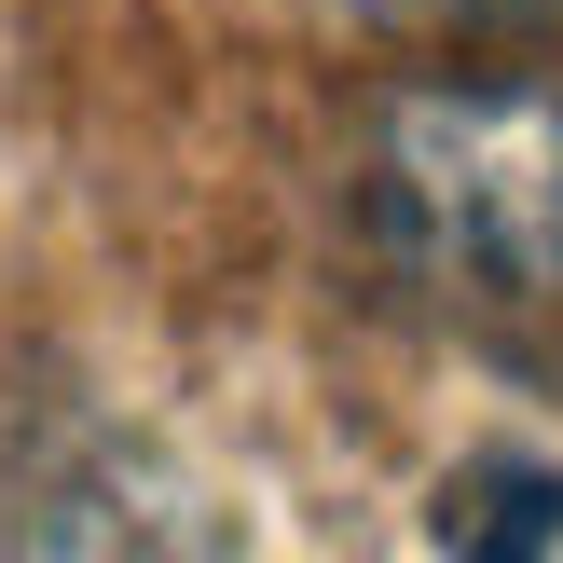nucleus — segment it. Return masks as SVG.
Listing matches in <instances>:
<instances>
[{
  "instance_id": "obj_1",
  "label": "nucleus",
  "mask_w": 563,
  "mask_h": 563,
  "mask_svg": "<svg viewBox=\"0 0 563 563\" xmlns=\"http://www.w3.org/2000/svg\"><path fill=\"white\" fill-rule=\"evenodd\" d=\"M372 234L467 317H563V97L412 82L372 124Z\"/></svg>"
},
{
  "instance_id": "obj_2",
  "label": "nucleus",
  "mask_w": 563,
  "mask_h": 563,
  "mask_svg": "<svg viewBox=\"0 0 563 563\" xmlns=\"http://www.w3.org/2000/svg\"><path fill=\"white\" fill-rule=\"evenodd\" d=\"M0 563H220V522L137 440L0 412Z\"/></svg>"
},
{
  "instance_id": "obj_3",
  "label": "nucleus",
  "mask_w": 563,
  "mask_h": 563,
  "mask_svg": "<svg viewBox=\"0 0 563 563\" xmlns=\"http://www.w3.org/2000/svg\"><path fill=\"white\" fill-rule=\"evenodd\" d=\"M550 537H563V482H550V467H467L454 563H537Z\"/></svg>"
},
{
  "instance_id": "obj_4",
  "label": "nucleus",
  "mask_w": 563,
  "mask_h": 563,
  "mask_svg": "<svg viewBox=\"0 0 563 563\" xmlns=\"http://www.w3.org/2000/svg\"><path fill=\"white\" fill-rule=\"evenodd\" d=\"M385 27H440V42H509V27H550L563 0H357Z\"/></svg>"
}]
</instances>
